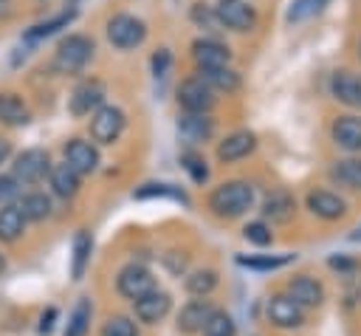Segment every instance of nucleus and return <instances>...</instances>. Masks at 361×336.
I'll list each match as a JSON object with an SVG mask.
<instances>
[{
  "label": "nucleus",
  "instance_id": "nucleus-1",
  "mask_svg": "<svg viewBox=\"0 0 361 336\" xmlns=\"http://www.w3.org/2000/svg\"><path fill=\"white\" fill-rule=\"evenodd\" d=\"M254 206V186L248 181H223L209 195V209L217 217H240Z\"/></svg>",
  "mask_w": 361,
  "mask_h": 336
},
{
  "label": "nucleus",
  "instance_id": "nucleus-2",
  "mask_svg": "<svg viewBox=\"0 0 361 336\" xmlns=\"http://www.w3.org/2000/svg\"><path fill=\"white\" fill-rule=\"evenodd\" d=\"M93 51H96V45L87 34H68L54 51V71L79 73L93 59Z\"/></svg>",
  "mask_w": 361,
  "mask_h": 336
},
{
  "label": "nucleus",
  "instance_id": "nucleus-3",
  "mask_svg": "<svg viewBox=\"0 0 361 336\" xmlns=\"http://www.w3.org/2000/svg\"><path fill=\"white\" fill-rule=\"evenodd\" d=\"M104 34H107V42L118 51H130V48H138L147 37V25L135 17V14H113L104 25Z\"/></svg>",
  "mask_w": 361,
  "mask_h": 336
},
{
  "label": "nucleus",
  "instance_id": "nucleus-4",
  "mask_svg": "<svg viewBox=\"0 0 361 336\" xmlns=\"http://www.w3.org/2000/svg\"><path fill=\"white\" fill-rule=\"evenodd\" d=\"M51 155L42 150V147H28L23 150L14 164H11V175L20 186H31V184H39L48 172H51Z\"/></svg>",
  "mask_w": 361,
  "mask_h": 336
},
{
  "label": "nucleus",
  "instance_id": "nucleus-5",
  "mask_svg": "<svg viewBox=\"0 0 361 336\" xmlns=\"http://www.w3.org/2000/svg\"><path fill=\"white\" fill-rule=\"evenodd\" d=\"M124 124H127V116L121 107L116 104H102L93 116H90V124H87V133L96 144H113L118 141V136L124 133Z\"/></svg>",
  "mask_w": 361,
  "mask_h": 336
},
{
  "label": "nucleus",
  "instance_id": "nucleus-6",
  "mask_svg": "<svg viewBox=\"0 0 361 336\" xmlns=\"http://www.w3.org/2000/svg\"><path fill=\"white\" fill-rule=\"evenodd\" d=\"M104 96H107V88H104L102 79H96V76L82 79V82L73 88V93L68 96V110H71V116H76V119L93 116V113L104 104Z\"/></svg>",
  "mask_w": 361,
  "mask_h": 336
},
{
  "label": "nucleus",
  "instance_id": "nucleus-7",
  "mask_svg": "<svg viewBox=\"0 0 361 336\" xmlns=\"http://www.w3.org/2000/svg\"><path fill=\"white\" fill-rule=\"evenodd\" d=\"M214 14H217L220 28H228L237 34H248L257 25V8L248 6L245 0H217Z\"/></svg>",
  "mask_w": 361,
  "mask_h": 336
},
{
  "label": "nucleus",
  "instance_id": "nucleus-8",
  "mask_svg": "<svg viewBox=\"0 0 361 336\" xmlns=\"http://www.w3.org/2000/svg\"><path fill=\"white\" fill-rule=\"evenodd\" d=\"M214 102H217L214 90L200 76H189L178 85V104L183 107V113H209Z\"/></svg>",
  "mask_w": 361,
  "mask_h": 336
},
{
  "label": "nucleus",
  "instance_id": "nucleus-9",
  "mask_svg": "<svg viewBox=\"0 0 361 336\" xmlns=\"http://www.w3.org/2000/svg\"><path fill=\"white\" fill-rule=\"evenodd\" d=\"M192 59H195L197 71H217V68H228L231 51H228V45H223L214 37H197L192 42Z\"/></svg>",
  "mask_w": 361,
  "mask_h": 336
},
{
  "label": "nucleus",
  "instance_id": "nucleus-10",
  "mask_svg": "<svg viewBox=\"0 0 361 336\" xmlns=\"http://www.w3.org/2000/svg\"><path fill=\"white\" fill-rule=\"evenodd\" d=\"M116 288L124 299H141L144 294L155 291V277L149 274V268L138 265V263H130L118 271V280H116Z\"/></svg>",
  "mask_w": 361,
  "mask_h": 336
},
{
  "label": "nucleus",
  "instance_id": "nucleus-11",
  "mask_svg": "<svg viewBox=\"0 0 361 336\" xmlns=\"http://www.w3.org/2000/svg\"><path fill=\"white\" fill-rule=\"evenodd\" d=\"M62 152H65V164H68L79 178L99 169V150H96V144L87 141V138H71V141H65Z\"/></svg>",
  "mask_w": 361,
  "mask_h": 336
},
{
  "label": "nucleus",
  "instance_id": "nucleus-12",
  "mask_svg": "<svg viewBox=\"0 0 361 336\" xmlns=\"http://www.w3.org/2000/svg\"><path fill=\"white\" fill-rule=\"evenodd\" d=\"M178 136L189 147H200L214 136V119L209 113H183L178 116Z\"/></svg>",
  "mask_w": 361,
  "mask_h": 336
},
{
  "label": "nucleus",
  "instance_id": "nucleus-13",
  "mask_svg": "<svg viewBox=\"0 0 361 336\" xmlns=\"http://www.w3.org/2000/svg\"><path fill=\"white\" fill-rule=\"evenodd\" d=\"M254 150H257V136L251 130H234L223 141H217L214 155H217L220 164H234V161L251 155Z\"/></svg>",
  "mask_w": 361,
  "mask_h": 336
},
{
  "label": "nucleus",
  "instance_id": "nucleus-14",
  "mask_svg": "<svg viewBox=\"0 0 361 336\" xmlns=\"http://www.w3.org/2000/svg\"><path fill=\"white\" fill-rule=\"evenodd\" d=\"M330 138H333L336 147H341L347 152H361V116L347 113V116L333 119Z\"/></svg>",
  "mask_w": 361,
  "mask_h": 336
},
{
  "label": "nucleus",
  "instance_id": "nucleus-15",
  "mask_svg": "<svg viewBox=\"0 0 361 336\" xmlns=\"http://www.w3.org/2000/svg\"><path fill=\"white\" fill-rule=\"evenodd\" d=\"M268 319L276 328H299L305 322V311L288 294H276L268 299Z\"/></svg>",
  "mask_w": 361,
  "mask_h": 336
},
{
  "label": "nucleus",
  "instance_id": "nucleus-16",
  "mask_svg": "<svg viewBox=\"0 0 361 336\" xmlns=\"http://www.w3.org/2000/svg\"><path fill=\"white\" fill-rule=\"evenodd\" d=\"M330 93L347 107H361V76L353 71H336L330 76Z\"/></svg>",
  "mask_w": 361,
  "mask_h": 336
},
{
  "label": "nucleus",
  "instance_id": "nucleus-17",
  "mask_svg": "<svg viewBox=\"0 0 361 336\" xmlns=\"http://www.w3.org/2000/svg\"><path fill=\"white\" fill-rule=\"evenodd\" d=\"M307 209L322 220H338V217H344L347 203H344V198H338L330 189H313V192H307Z\"/></svg>",
  "mask_w": 361,
  "mask_h": 336
},
{
  "label": "nucleus",
  "instance_id": "nucleus-18",
  "mask_svg": "<svg viewBox=\"0 0 361 336\" xmlns=\"http://www.w3.org/2000/svg\"><path fill=\"white\" fill-rule=\"evenodd\" d=\"M288 296H290L299 308H316V305L324 302V288H322L319 280L302 274V277H293V280L288 282Z\"/></svg>",
  "mask_w": 361,
  "mask_h": 336
},
{
  "label": "nucleus",
  "instance_id": "nucleus-19",
  "mask_svg": "<svg viewBox=\"0 0 361 336\" xmlns=\"http://www.w3.org/2000/svg\"><path fill=\"white\" fill-rule=\"evenodd\" d=\"M262 215L271 223H288L296 215V198L288 189H274L265 200H262Z\"/></svg>",
  "mask_w": 361,
  "mask_h": 336
},
{
  "label": "nucleus",
  "instance_id": "nucleus-20",
  "mask_svg": "<svg viewBox=\"0 0 361 336\" xmlns=\"http://www.w3.org/2000/svg\"><path fill=\"white\" fill-rule=\"evenodd\" d=\"M214 308L209 299H195L189 305H183V311L178 313V330L180 333H197L206 328V322L212 319Z\"/></svg>",
  "mask_w": 361,
  "mask_h": 336
},
{
  "label": "nucleus",
  "instance_id": "nucleus-21",
  "mask_svg": "<svg viewBox=\"0 0 361 336\" xmlns=\"http://www.w3.org/2000/svg\"><path fill=\"white\" fill-rule=\"evenodd\" d=\"M169 305H172V299H169V294L166 291H149V294H144L141 299H135V316L141 319V322H158V319H164L166 313H169Z\"/></svg>",
  "mask_w": 361,
  "mask_h": 336
},
{
  "label": "nucleus",
  "instance_id": "nucleus-22",
  "mask_svg": "<svg viewBox=\"0 0 361 336\" xmlns=\"http://www.w3.org/2000/svg\"><path fill=\"white\" fill-rule=\"evenodd\" d=\"M330 181L344 186V189H353V192H361V158L350 155V158H338L330 164L327 169Z\"/></svg>",
  "mask_w": 361,
  "mask_h": 336
},
{
  "label": "nucleus",
  "instance_id": "nucleus-23",
  "mask_svg": "<svg viewBox=\"0 0 361 336\" xmlns=\"http://www.w3.org/2000/svg\"><path fill=\"white\" fill-rule=\"evenodd\" d=\"M73 20H76V6H68V8L56 11L54 17H48V20H42V23L31 25V28L25 31V42H39V40H45V37L56 34L59 28H68Z\"/></svg>",
  "mask_w": 361,
  "mask_h": 336
},
{
  "label": "nucleus",
  "instance_id": "nucleus-24",
  "mask_svg": "<svg viewBox=\"0 0 361 336\" xmlns=\"http://www.w3.org/2000/svg\"><path fill=\"white\" fill-rule=\"evenodd\" d=\"M31 121L28 104L17 93H0V124L6 127H23Z\"/></svg>",
  "mask_w": 361,
  "mask_h": 336
},
{
  "label": "nucleus",
  "instance_id": "nucleus-25",
  "mask_svg": "<svg viewBox=\"0 0 361 336\" xmlns=\"http://www.w3.org/2000/svg\"><path fill=\"white\" fill-rule=\"evenodd\" d=\"M48 181H51V189H54V195H59V198H73L76 192H79V175L62 161V164H56V167H51V172H48Z\"/></svg>",
  "mask_w": 361,
  "mask_h": 336
},
{
  "label": "nucleus",
  "instance_id": "nucleus-26",
  "mask_svg": "<svg viewBox=\"0 0 361 336\" xmlns=\"http://www.w3.org/2000/svg\"><path fill=\"white\" fill-rule=\"evenodd\" d=\"M25 232V217L17 203H6L0 209V243H14Z\"/></svg>",
  "mask_w": 361,
  "mask_h": 336
},
{
  "label": "nucleus",
  "instance_id": "nucleus-27",
  "mask_svg": "<svg viewBox=\"0 0 361 336\" xmlns=\"http://www.w3.org/2000/svg\"><path fill=\"white\" fill-rule=\"evenodd\" d=\"M197 76L217 93H234V90H240V85H243V79H240V73L234 71V68H217V71H197Z\"/></svg>",
  "mask_w": 361,
  "mask_h": 336
},
{
  "label": "nucleus",
  "instance_id": "nucleus-28",
  "mask_svg": "<svg viewBox=\"0 0 361 336\" xmlns=\"http://www.w3.org/2000/svg\"><path fill=\"white\" fill-rule=\"evenodd\" d=\"M17 206H20V212H23L25 220L39 223V220L51 217V198L45 192H25Z\"/></svg>",
  "mask_w": 361,
  "mask_h": 336
},
{
  "label": "nucleus",
  "instance_id": "nucleus-29",
  "mask_svg": "<svg viewBox=\"0 0 361 336\" xmlns=\"http://www.w3.org/2000/svg\"><path fill=\"white\" fill-rule=\"evenodd\" d=\"M90 248H93L90 234L87 232H76V237H73V260H71V277L73 280H82L85 265L90 260Z\"/></svg>",
  "mask_w": 361,
  "mask_h": 336
},
{
  "label": "nucleus",
  "instance_id": "nucleus-30",
  "mask_svg": "<svg viewBox=\"0 0 361 336\" xmlns=\"http://www.w3.org/2000/svg\"><path fill=\"white\" fill-rule=\"evenodd\" d=\"M327 3H330V0H293L290 8H288V14H285V20H288V23L313 20L316 14H322V11L327 8Z\"/></svg>",
  "mask_w": 361,
  "mask_h": 336
},
{
  "label": "nucleus",
  "instance_id": "nucleus-31",
  "mask_svg": "<svg viewBox=\"0 0 361 336\" xmlns=\"http://www.w3.org/2000/svg\"><path fill=\"white\" fill-rule=\"evenodd\" d=\"M217 288V274L212 271V268H197V271H192L189 277H186V291L192 294V296H206V294H212Z\"/></svg>",
  "mask_w": 361,
  "mask_h": 336
},
{
  "label": "nucleus",
  "instance_id": "nucleus-32",
  "mask_svg": "<svg viewBox=\"0 0 361 336\" xmlns=\"http://www.w3.org/2000/svg\"><path fill=\"white\" fill-rule=\"evenodd\" d=\"M290 263V254H271V257H245V254H237V265L243 268H254V271H274V268H282Z\"/></svg>",
  "mask_w": 361,
  "mask_h": 336
},
{
  "label": "nucleus",
  "instance_id": "nucleus-33",
  "mask_svg": "<svg viewBox=\"0 0 361 336\" xmlns=\"http://www.w3.org/2000/svg\"><path fill=\"white\" fill-rule=\"evenodd\" d=\"M180 164H183V169L189 172V178H192L195 184H206V181H209V167H206V161H203L200 152L183 150V152H180Z\"/></svg>",
  "mask_w": 361,
  "mask_h": 336
},
{
  "label": "nucleus",
  "instance_id": "nucleus-34",
  "mask_svg": "<svg viewBox=\"0 0 361 336\" xmlns=\"http://www.w3.org/2000/svg\"><path fill=\"white\" fill-rule=\"evenodd\" d=\"M87 325H90V302L87 299H79L71 319H68V328H65V336H85L87 333Z\"/></svg>",
  "mask_w": 361,
  "mask_h": 336
},
{
  "label": "nucleus",
  "instance_id": "nucleus-35",
  "mask_svg": "<svg viewBox=\"0 0 361 336\" xmlns=\"http://www.w3.org/2000/svg\"><path fill=\"white\" fill-rule=\"evenodd\" d=\"M133 198H175V200H180V203H189L186 200V195L183 192H178L175 186H169V184H144L141 189H135L133 192Z\"/></svg>",
  "mask_w": 361,
  "mask_h": 336
},
{
  "label": "nucleus",
  "instance_id": "nucleus-36",
  "mask_svg": "<svg viewBox=\"0 0 361 336\" xmlns=\"http://www.w3.org/2000/svg\"><path fill=\"white\" fill-rule=\"evenodd\" d=\"M102 336H138V330L130 316H110L102 328Z\"/></svg>",
  "mask_w": 361,
  "mask_h": 336
},
{
  "label": "nucleus",
  "instance_id": "nucleus-37",
  "mask_svg": "<svg viewBox=\"0 0 361 336\" xmlns=\"http://www.w3.org/2000/svg\"><path fill=\"white\" fill-rule=\"evenodd\" d=\"M192 20L206 28V31H220V23H217V14H214V6H206V3H195L192 6Z\"/></svg>",
  "mask_w": 361,
  "mask_h": 336
},
{
  "label": "nucleus",
  "instance_id": "nucleus-38",
  "mask_svg": "<svg viewBox=\"0 0 361 336\" xmlns=\"http://www.w3.org/2000/svg\"><path fill=\"white\" fill-rule=\"evenodd\" d=\"M203 330H206V336H234V322H231V316H228V313L214 311Z\"/></svg>",
  "mask_w": 361,
  "mask_h": 336
},
{
  "label": "nucleus",
  "instance_id": "nucleus-39",
  "mask_svg": "<svg viewBox=\"0 0 361 336\" xmlns=\"http://www.w3.org/2000/svg\"><path fill=\"white\" fill-rule=\"evenodd\" d=\"M243 237H245L248 243H254V246H268V243L274 240V234H271V226H268V223H262V220H254V223H248V226L243 229Z\"/></svg>",
  "mask_w": 361,
  "mask_h": 336
},
{
  "label": "nucleus",
  "instance_id": "nucleus-40",
  "mask_svg": "<svg viewBox=\"0 0 361 336\" xmlns=\"http://www.w3.org/2000/svg\"><path fill=\"white\" fill-rule=\"evenodd\" d=\"M20 195V184L14 181V175H0V203H11Z\"/></svg>",
  "mask_w": 361,
  "mask_h": 336
},
{
  "label": "nucleus",
  "instance_id": "nucleus-41",
  "mask_svg": "<svg viewBox=\"0 0 361 336\" xmlns=\"http://www.w3.org/2000/svg\"><path fill=\"white\" fill-rule=\"evenodd\" d=\"M169 65H172V54H169L166 48H161V51L152 54V73H155V76H166Z\"/></svg>",
  "mask_w": 361,
  "mask_h": 336
},
{
  "label": "nucleus",
  "instance_id": "nucleus-42",
  "mask_svg": "<svg viewBox=\"0 0 361 336\" xmlns=\"http://www.w3.org/2000/svg\"><path fill=\"white\" fill-rule=\"evenodd\" d=\"M54 316H56V311H54V308H48V313H42V322H39V333H48V330H51V325H54Z\"/></svg>",
  "mask_w": 361,
  "mask_h": 336
},
{
  "label": "nucleus",
  "instance_id": "nucleus-43",
  "mask_svg": "<svg viewBox=\"0 0 361 336\" xmlns=\"http://www.w3.org/2000/svg\"><path fill=\"white\" fill-rule=\"evenodd\" d=\"M8 155H11V144H8V138H3V136H0V164H3Z\"/></svg>",
  "mask_w": 361,
  "mask_h": 336
},
{
  "label": "nucleus",
  "instance_id": "nucleus-44",
  "mask_svg": "<svg viewBox=\"0 0 361 336\" xmlns=\"http://www.w3.org/2000/svg\"><path fill=\"white\" fill-rule=\"evenodd\" d=\"M3 271H6V257L0 254V274H3Z\"/></svg>",
  "mask_w": 361,
  "mask_h": 336
},
{
  "label": "nucleus",
  "instance_id": "nucleus-45",
  "mask_svg": "<svg viewBox=\"0 0 361 336\" xmlns=\"http://www.w3.org/2000/svg\"><path fill=\"white\" fill-rule=\"evenodd\" d=\"M358 59H361V42H358Z\"/></svg>",
  "mask_w": 361,
  "mask_h": 336
},
{
  "label": "nucleus",
  "instance_id": "nucleus-46",
  "mask_svg": "<svg viewBox=\"0 0 361 336\" xmlns=\"http://www.w3.org/2000/svg\"><path fill=\"white\" fill-rule=\"evenodd\" d=\"M71 3H76V0H71Z\"/></svg>",
  "mask_w": 361,
  "mask_h": 336
}]
</instances>
